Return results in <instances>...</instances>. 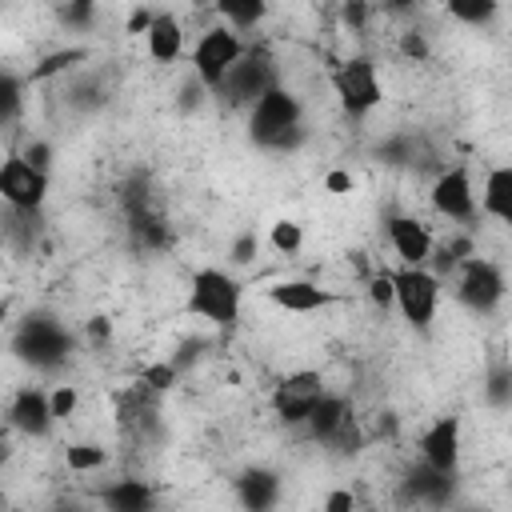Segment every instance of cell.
<instances>
[{"label":"cell","mask_w":512,"mask_h":512,"mask_svg":"<svg viewBox=\"0 0 512 512\" xmlns=\"http://www.w3.org/2000/svg\"><path fill=\"white\" fill-rule=\"evenodd\" d=\"M248 136L256 148L288 152L304 140V104L292 88L272 84L252 108H248Z\"/></svg>","instance_id":"1"},{"label":"cell","mask_w":512,"mask_h":512,"mask_svg":"<svg viewBox=\"0 0 512 512\" xmlns=\"http://www.w3.org/2000/svg\"><path fill=\"white\" fill-rule=\"evenodd\" d=\"M76 340L72 332L52 316V312H28L20 324H16V336H12V352L40 368V372H56L60 364H68Z\"/></svg>","instance_id":"2"},{"label":"cell","mask_w":512,"mask_h":512,"mask_svg":"<svg viewBox=\"0 0 512 512\" xmlns=\"http://www.w3.org/2000/svg\"><path fill=\"white\" fill-rule=\"evenodd\" d=\"M240 304H244V288L236 276H228L224 268L192 272V284H188V312L192 316L220 324V328H232L240 320Z\"/></svg>","instance_id":"3"},{"label":"cell","mask_w":512,"mask_h":512,"mask_svg":"<svg viewBox=\"0 0 512 512\" xmlns=\"http://www.w3.org/2000/svg\"><path fill=\"white\" fill-rule=\"evenodd\" d=\"M244 48H248L244 36H236L232 28H224V24L204 28L200 40H196V48H192V72H196V84H200L204 92H216L220 80L228 76V68L244 56Z\"/></svg>","instance_id":"4"},{"label":"cell","mask_w":512,"mask_h":512,"mask_svg":"<svg viewBox=\"0 0 512 512\" xmlns=\"http://www.w3.org/2000/svg\"><path fill=\"white\" fill-rule=\"evenodd\" d=\"M272 84H280V80H276V64H272V56L260 52V48H244V56H240V60L228 68V76L220 80L216 96L228 100L232 108H252Z\"/></svg>","instance_id":"5"},{"label":"cell","mask_w":512,"mask_h":512,"mask_svg":"<svg viewBox=\"0 0 512 512\" xmlns=\"http://www.w3.org/2000/svg\"><path fill=\"white\" fill-rule=\"evenodd\" d=\"M332 88L340 96V108L348 116H364L384 100L380 76H376V60L372 56H348L332 68Z\"/></svg>","instance_id":"6"},{"label":"cell","mask_w":512,"mask_h":512,"mask_svg":"<svg viewBox=\"0 0 512 512\" xmlns=\"http://www.w3.org/2000/svg\"><path fill=\"white\" fill-rule=\"evenodd\" d=\"M388 276H392V304H400V316L424 332L440 304V276H432L428 268H396Z\"/></svg>","instance_id":"7"},{"label":"cell","mask_w":512,"mask_h":512,"mask_svg":"<svg viewBox=\"0 0 512 512\" xmlns=\"http://www.w3.org/2000/svg\"><path fill=\"white\" fill-rule=\"evenodd\" d=\"M456 296L464 308H472L476 316H488L500 308L504 300V268L488 256H468L460 264V280H456Z\"/></svg>","instance_id":"8"},{"label":"cell","mask_w":512,"mask_h":512,"mask_svg":"<svg viewBox=\"0 0 512 512\" xmlns=\"http://www.w3.org/2000/svg\"><path fill=\"white\" fill-rule=\"evenodd\" d=\"M0 200L16 212H40L48 200V172L20 160V152L0 160Z\"/></svg>","instance_id":"9"},{"label":"cell","mask_w":512,"mask_h":512,"mask_svg":"<svg viewBox=\"0 0 512 512\" xmlns=\"http://www.w3.org/2000/svg\"><path fill=\"white\" fill-rule=\"evenodd\" d=\"M320 396H324L320 372H292V376H284V380L272 388V412H276L284 424H304Z\"/></svg>","instance_id":"10"},{"label":"cell","mask_w":512,"mask_h":512,"mask_svg":"<svg viewBox=\"0 0 512 512\" xmlns=\"http://www.w3.org/2000/svg\"><path fill=\"white\" fill-rule=\"evenodd\" d=\"M428 200H432L436 216L468 224V220L476 216V192H472V176H468V168H444V172L432 180Z\"/></svg>","instance_id":"11"},{"label":"cell","mask_w":512,"mask_h":512,"mask_svg":"<svg viewBox=\"0 0 512 512\" xmlns=\"http://www.w3.org/2000/svg\"><path fill=\"white\" fill-rule=\"evenodd\" d=\"M388 240H392V252L404 268H424L432 256V232L416 216H404V212L388 216Z\"/></svg>","instance_id":"12"},{"label":"cell","mask_w":512,"mask_h":512,"mask_svg":"<svg viewBox=\"0 0 512 512\" xmlns=\"http://www.w3.org/2000/svg\"><path fill=\"white\" fill-rule=\"evenodd\" d=\"M4 424H12V428L24 432V436H48L52 424H56L52 412H48V392L36 388V384L16 388V396H12L8 412H4Z\"/></svg>","instance_id":"13"},{"label":"cell","mask_w":512,"mask_h":512,"mask_svg":"<svg viewBox=\"0 0 512 512\" xmlns=\"http://www.w3.org/2000/svg\"><path fill=\"white\" fill-rule=\"evenodd\" d=\"M404 500L408 504H424V508H444L456 492V472H436L428 464L420 468H408L404 472V484H400Z\"/></svg>","instance_id":"14"},{"label":"cell","mask_w":512,"mask_h":512,"mask_svg":"<svg viewBox=\"0 0 512 512\" xmlns=\"http://www.w3.org/2000/svg\"><path fill=\"white\" fill-rule=\"evenodd\" d=\"M420 456L436 472H456V464H460V420L456 416H440L420 436Z\"/></svg>","instance_id":"15"},{"label":"cell","mask_w":512,"mask_h":512,"mask_svg":"<svg viewBox=\"0 0 512 512\" xmlns=\"http://www.w3.org/2000/svg\"><path fill=\"white\" fill-rule=\"evenodd\" d=\"M280 472H272V468H244L240 476H236V500H240V508L244 512H272L276 504H280Z\"/></svg>","instance_id":"16"},{"label":"cell","mask_w":512,"mask_h":512,"mask_svg":"<svg viewBox=\"0 0 512 512\" xmlns=\"http://www.w3.org/2000/svg\"><path fill=\"white\" fill-rule=\"evenodd\" d=\"M268 300L276 304V308H284V312H320V308H328L332 300H336V292H328V288H320V284H312V280H276L272 288H268Z\"/></svg>","instance_id":"17"},{"label":"cell","mask_w":512,"mask_h":512,"mask_svg":"<svg viewBox=\"0 0 512 512\" xmlns=\"http://www.w3.org/2000/svg\"><path fill=\"white\" fill-rule=\"evenodd\" d=\"M96 500H100L104 512H152V508H156L152 484H144V480H136V476H120V480L104 484V488L96 492Z\"/></svg>","instance_id":"18"},{"label":"cell","mask_w":512,"mask_h":512,"mask_svg":"<svg viewBox=\"0 0 512 512\" xmlns=\"http://www.w3.org/2000/svg\"><path fill=\"white\" fill-rule=\"evenodd\" d=\"M144 44H148V56L156 64H172L184 52V24L172 12H156L148 32H144Z\"/></svg>","instance_id":"19"},{"label":"cell","mask_w":512,"mask_h":512,"mask_svg":"<svg viewBox=\"0 0 512 512\" xmlns=\"http://www.w3.org/2000/svg\"><path fill=\"white\" fill-rule=\"evenodd\" d=\"M352 416V408H348V396H340V392H324L320 400H316V408L308 412V420H304V428H308V436L312 440H328L344 420Z\"/></svg>","instance_id":"20"},{"label":"cell","mask_w":512,"mask_h":512,"mask_svg":"<svg viewBox=\"0 0 512 512\" xmlns=\"http://www.w3.org/2000/svg\"><path fill=\"white\" fill-rule=\"evenodd\" d=\"M480 208H484L492 220H500V224L512 220V168H508V164H496V168L488 172L484 192H480Z\"/></svg>","instance_id":"21"},{"label":"cell","mask_w":512,"mask_h":512,"mask_svg":"<svg viewBox=\"0 0 512 512\" xmlns=\"http://www.w3.org/2000/svg\"><path fill=\"white\" fill-rule=\"evenodd\" d=\"M0 224H4V240L12 248H20V252H32L36 248V240H40V212H16V208H8Z\"/></svg>","instance_id":"22"},{"label":"cell","mask_w":512,"mask_h":512,"mask_svg":"<svg viewBox=\"0 0 512 512\" xmlns=\"http://www.w3.org/2000/svg\"><path fill=\"white\" fill-rule=\"evenodd\" d=\"M212 12L220 16V24H224V28H232V32L240 36V32L256 28V24L268 16V4H260V0H248V4H216Z\"/></svg>","instance_id":"23"},{"label":"cell","mask_w":512,"mask_h":512,"mask_svg":"<svg viewBox=\"0 0 512 512\" xmlns=\"http://www.w3.org/2000/svg\"><path fill=\"white\" fill-rule=\"evenodd\" d=\"M80 60H88V48H60V52H48L40 64H32V72H28V80L36 84V80H48V76H60V72H68L72 64H80Z\"/></svg>","instance_id":"24"},{"label":"cell","mask_w":512,"mask_h":512,"mask_svg":"<svg viewBox=\"0 0 512 512\" xmlns=\"http://www.w3.org/2000/svg\"><path fill=\"white\" fill-rule=\"evenodd\" d=\"M104 460H108V452H104L100 444H88V440H80V444H68V448H64V464H68V472H76V476L104 468Z\"/></svg>","instance_id":"25"},{"label":"cell","mask_w":512,"mask_h":512,"mask_svg":"<svg viewBox=\"0 0 512 512\" xmlns=\"http://www.w3.org/2000/svg\"><path fill=\"white\" fill-rule=\"evenodd\" d=\"M24 108V80L16 72H4L0 68V128L12 124Z\"/></svg>","instance_id":"26"},{"label":"cell","mask_w":512,"mask_h":512,"mask_svg":"<svg viewBox=\"0 0 512 512\" xmlns=\"http://www.w3.org/2000/svg\"><path fill=\"white\" fill-rule=\"evenodd\" d=\"M360 444H364V432H360V424H356V416H348L328 440H324V448L332 452V456H356L360 452Z\"/></svg>","instance_id":"27"},{"label":"cell","mask_w":512,"mask_h":512,"mask_svg":"<svg viewBox=\"0 0 512 512\" xmlns=\"http://www.w3.org/2000/svg\"><path fill=\"white\" fill-rule=\"evenodd\" d=\"M268 244L280 252V256H296L304 248V228L296 220H276L272 232H268Z\"/></svg>","instance_id":"28"},{"label":"cell","mask_w":512,"mask_h":512,"mask_svg":"<svg viewBox=\"0 0 512 512\" xmlns=\"http://www.w3.org/2000/svg\"><path fill=\"white\" fill-rule=\"evenodd\" d=\"M496 12H500L496 0H472V4H460V0H456V4H448V16H452V20H464V24H476V28L488 24Z\"/></svg>","instance_id":"29"},{"label":"cell","mask_w":512,"mask_h":512,"mask_svg":"<svg viewBox=\"0 0 512 512\" xmlns=\"http://www.w3.org/2000/svg\"><path fill=\"white\" fill-rule=\"evenodd\" d=\"M56 20H60L64 28H76V32H84V28H92V20H96V4H88V0H76V4H60V8H56Z\"/></svg>","instance_id":"30"},{"label":"cell","mask_w":512,"mask_h":512,"mask_svg":"<svg viewBox=\"0 0 512 512\" xmlns=\"http://www.w3.org/2000/svg\"><path fill=\"white\" fill-rule=\"evenodd\" d=\"M76 404H80L76 384H56V388L48 392V412H52V420H68V416L76 412Z\"/></svg>","instance_id":"31"},{"label":"cell","mask_w":512,"mask_h":512,"mask_svg":"<svg viewBox=\"0 0 512 512\" xmlns=\"http://www.w3.org/2000/svg\"><path fill=\"white\" fill-rule=\"evenodd\" d=\"M176 376H180V372L164 360V364H148V368H144V376H140V384H144L148 392H168V388L176 384Z\"/></svg>","instance_id":"32"},{"label":"cell","mask_w":512,"mask_h":512,"mask_svg":"<svg viewBox=\"0 0 512 512\" xmlns=\"http://www.w3.org/2000/svg\"><path fill=\"white\" fill-rule=\"evenodd\" d=\"M400 52H404L408 60H416V64H424V60L432 56V48H428V36H424L420 28H404V32H400Z\"/></svg>","instance_id":"33"},{"label":"cell","mask_w":512,"mask_h":512,"mask_svg":"<svg viewBox=\"0 0 512 512\" xmlns=\"http://www.w3.org/2000/svg\"><path fill=\"white\" fill-rule=\"evenodd\" d=\"M256 248H260V236H256V228H248V232H240L232 240L228 256H232V264H252L256 260Z\"/></svg>","instance_id":"34"},{"label":"cell","mask_w":512,"mask_h":512,"mask_svg":"<svg viewBox=\"0 0 512 512\" xmlns=\"http://www.w3.org/2000/svg\"><path fill=\"white\" fill-rule=\"evenodd\" d=\"M512 376H508V364H500L492 376H488V400L496 404V408H508V400H512V384H508Z\"/></svg>","instance_id":"35"},{"label":"cell","mask_w":512,"mask_h":512,"mask_svg":"<svg viewBox=\"0 0 512 512\" xmlns=\"http://www.w3.org/2000/svg\"><path fill=\"white\" fill-rule=\"evenodd\" d=\"M20 160H28L32 168L48 172V168H52V144H48V140H40V136H32V140L24 144V152H20Z\"/></svg>","instance_id":"36"},{"label":"cell","mask_w":512,"mask_h":512,"mask_svg":"<svg viewBox=\"0 0 512 512\" xmlns=\"http://www.w3.org/2000/svg\"><path fill=\"white\" fill-rule=\"evenodd\" d=\"M368 300H372L376 308H388V304H392V276H388V272H372V276H368Z\"/></svg>","instance_id":"37"},{"label":"cell","mask_w":512,"mask_h":512,"mask_svg":"<svg viewBox=\"0 0 512 512\" xmlns=\"http://www.w3.org/2000/svg\"><path fill=\"white\" fill-rule=\"evenodd\" d=\"M368 16H372V8H368V4H360V0H352V4H344V8H340L344 28H352V32H364V28H368Z\"/></svg>","instance_id":"38"},{"label":"cell","mask_w":512,"mask_h":512,"mask_svg":"<svg viewBox=\"0 0 512 512\" xmlns=\"http://www.w3.org/2000/svg\"><path fill=\"white\" fill-rule=\"evenodd\" d=\"M72 104H80V108H92V104H100V96H104V88L96 84V80H80V84H72Z\"/></svg>","instance_id":"39"},{"label":"cell","mask_w":512,"mask_h":512,"mask_svg":"<svg viewBox=\"0 0 512 512\" xmlns=\"http://www.w3.org/2000/svg\"><path fill=\"white\" fill-rule=\"evenodd\" d=\"M320 512H356V496L348 492V488H332L328 496H324V508Z\"/></svg>","instance_id":"40"},{"label":"cell","mask_w":512,"mask_h":512,"mask_svg":"<svg viewBox=\"0 0 512 512\" xmlns=\"http://www.w3.org/2000/svg\"><path fill=\"white\" fill-rule=\"evenodd\" d=\"M84 332H88L92 344H108V340H112V320H108V316H92V320L84 324Z\"/></svg>","instance_id":"41"},{"label":"cell","mask_w":512,"mask_h":512,"mask_svg":"<svg viewBox=\"0 0 512 512\" xmlns=\"http://www.w3.org/2000/svg\"><path fill=\"white\" fill-rule=\"evenodd\" d=\"M324 188L336 192V196H344V192H352V176H348L344 168H332V172L324 176Z\"/></svg>","instance_id":"42"},{"label":"cell","mask_w":512,"mask_h":512,"mask_svg":"<svg viewBox=\"0 0 512 512\" xmlns=\"http://www.w3.org/2000/svg\"><path fill=\"white\" fill-rule=\"evenodd\" d=\"M152 8H136L132 16H128V32H148V24H152Z\"/></svg>","instance_id":"43"},{"label":"cell","mask_w":512,"mask_h":512,"mask_svg":"<svg viewBox=\"0 0 512 512\" xmlns=\"http://www.w3.org/2000/svg\"><path fill=\"white\" fill-rule=\"evenodd\" d=\"M8 456H12V444H8V436L0 440V464H8Z\"/></svg>","instance_id":"44"},{"label":"cell","mask_w":512,"mask_h":512,"mask_svg":"<svg viewBox=\"0 0 512 512\" xmlns=\"http://www.w3.org/2000/svg\"><path fill=\"white\" fill-rule=\"evenodd\" d=\"M52 512H88V508H80V504H60V508H52Z\"/></svg>","instance_id":"45"},{"label":"cell","mask_w":512,"mask_h":512,"mask_svg":"<svg viewBox=\"0 0 512 512\" xmlns=\"http://www.w3.org/2000/svg\"><path fill=\"white\" fill-rule=\"evenodd\" d=\"M0 440H4V416H0Z\"/></svg>","instance_id":"46"},{"label":"cell","mask_w":512,"mask_h":512,"mask_svg":"<svg viewBox=\"0 0 512 512\" xmlns=\"http://www.w3.org/2000/svg\"><path fill=\"white\" fill-rule=\"evenodd\" d=\"M0 508H4V504H0Z\"/></svg>","instance_id":"47"}]
</instances>
